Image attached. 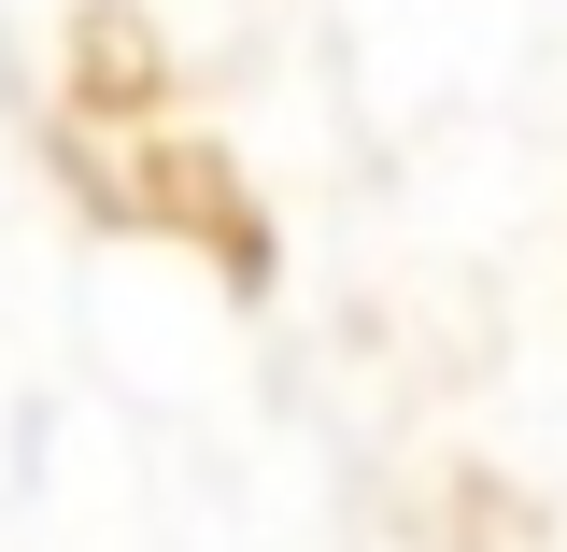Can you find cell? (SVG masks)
<instances>
[{
  "instance_id": "1",
  "label": "cell",
  "mask_w": 567,
  "mask_h": 552,
  "mask_svg": "<svg viewBox=\"0 0 567 552\" xmlns=\"http://www.w3.org/2000/svg\"><path fill=\"white\" fill-rule=\"evenodd\" d=\"M128 58V100H114V71H100V43H71V100H58V156L71 185L114 212V227H142V241H199L227 283L270 270V227H256V185L227 170V142L185 114V100H156V43H114Z\"/></svg>"
}]
</instances>
